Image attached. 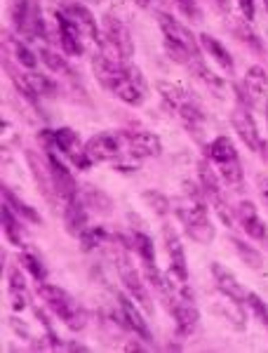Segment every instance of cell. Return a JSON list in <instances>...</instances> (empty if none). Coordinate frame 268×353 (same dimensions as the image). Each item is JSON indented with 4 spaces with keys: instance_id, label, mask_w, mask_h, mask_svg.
I'll use <instances>...</instances> for the list:
<instances>
[{
    "instance_id": "22",
    "label": "cell",
    "mask_w": 268,
    "mask_h": 353,
    "mask_svg": "<svg viewBox=\"0 0 268 353\" xmlns=\"http://www.w3.org/2000/svg\"><path fill=\"white\" fill-rule=\"evenodd\" d=\"M188 68H191L193 76H196L200 83L207 85V88L212 90L214 94H219V97L224 94V81H221V78L216 76V73H212L207 66H205V61L200 59V57H198V59H193L191 64H188Z\"/></svg>"
},
{
    "instance_id": "1",
    "label": "cell",
    "mask_w": 268,
    "mask_h": 353,
    "mask_svg": "<svg viewBox=\"0 0 268 353\" xmlns=\"http://www.w3.org/2000/svg\"><path fill=\"white\" fill-rule=\"evenodd\" d=\"M92 66L96 73V81L104 85L106 90H111V92L121 101H125V104L141 106L146 101V94H148L146 81L139 68L132 66L130 61H111L101 52H96L92 59Z\"/></svg>"
},
{
    "instance_id": "15",
    "label": "cell",
    "mask_w": 268,
    "mask_h": 353,
    "mask_svg": "<svg viewBox=\"0 0 268 353\" xmlns=\"http://www.w3.org/2000/svg\"><path fill=\"white\" fill-rule=\"evenodd\" d=\"M209 269H212V276H214V283H216V288H219V292L224 294L226 299H233V301H238V304H245L247 292H245L243 285L238 283V278L233 276L224 264H219V261H212Z\"/></svg>"
},
{
    "instance_id": "13",
    "label": "cell",
    "mask_w": 268,
    "mask_h": 353,
    "mask_svg": "<svg viewBox=\"0 0 268 353\" xmlns=\"http://www.w3.org/2000/svg\"><path fill=\"white\" fill-rule=\"evenodd\" d=\"M59 12H64L66 17H71V19L83 28L87 43L99 45V36H101L99 26H96V19L92 17V12H90V10L85 8L83 3H73V0H66V3H61Z\"/></svg>"
},
{
    "instance_id": "11",
    "label": "cell",
    "mask_w": 268,
    "mask_h": 353,
    "mask_svg": "<svg viewBox=\"0 0 268 353\" xmlns=\"http://www.w3.org/2000/svg\"><path fill=\"white\" fill-rule=\"evenodd\" d=\"M231 123H233V128H236L238 137L249 146V151H264V141H261L259 128H256L247 106H238V109L231 113Z\"/></svg>"
},
{
    "instance_id": "18",
    "label": "cell",
    "mask_w": 268,
    "mask_h": 353,
    "mask_svg": "<svg viewBox=\"0 0 268 353\" xmlns=\"http://www.w3.org/2000/svg\"><path fill=\"white\" fill-rule=\"evenodd\" d=\"M87 205L83 201V193L78 201H68L64 203V221H66V229L71 236L81 238L85 229H87Z\"/></svg>"
},
{
    "instance_id": "7",
    "label": "cell",
    "mask_w": 268,
    "mask_h": 353,
    "mask_svg": "<svg viewBox=\"0 0 268 353\" xmlns=\"http://www.w3.org/2000/svg\"><path fill=\"white\" fill-rule=\"evenodd\" d=\"M90 163H116L123 156V137L113 132H99L85 144Z\"/></svg>"
},
{
    "instance_id": "17",
    "label": "cell",
    "mask_w": 268,
    "mask_h": 353,
    "mask_svg": "<svg viewBox=\"0 0 268 353\" xmlns=\"http://www.w3.org/2000/svg\"><path fill=\"white\" fill-rule=\"evenodd\" d=\"M238 219H240L243 229H245V233H247L249 238L264 241V238L268 236V233H266V224H264V219L259 217V212H256L254 203L243 201L240 205H238Z\"/></svg>"
},
{
    "instance_id": "24",
    "label": "cell",
    "mask_w": 268,
    "mask_h": 353,
    "mask_svg": "<svg viewBox=\"0 0 268 353\" xmlns=\"http://www.w3.org/2000/svg\"><path fill=\"white\" fill-rule=\"evenodd\" d=\"M3 203H8L10 208L14 210V214L24 217V221H31V224H41V214H38L28 203L19 201V198H17L14 193L8 189V186H3Z\"/></svg>"
},
{
    "instance_id": "35",
    "label": "cell",
    "mask_w": 268,
    "mask_h": 353,
    "mask_svg": "<svg viewBox=\"0 0 268 353\" xmlns=\"http://www.w3.org/2000/svg\"><path fill=\"white\" fill-rule=\"evenodd\" d=\"M245 304L252 309V313L256 316V321H259L261 325L268 327V306L264 304V299H261L259 294H254V292H247V299H245Z\"/></svg>"
},
{
    "instance_id": "26",
    "label": "cell",
    "mask_w": 268,
    "mask_h": 353,
    "mask_svg": "<svg viewBox=\"0 0 268 353\" xmlns=\"http://www.w3.org/2000/svg\"><path fill=\"white\" fill-rule=\"evenodd\" d=\"M132 248L136 250V254L141 257L144 264H156V248H153V241L141 231L132 233Z\"/></svg>"
},
{
    "instance_id": "14",
    "label": "cell",
    "mask_w": 268,
    "mask_h": 353,
    "mask_svg": "<svg viewBox=\"0 0 268 353\" xmlns=\"http://www.w3.org/2000/svg\"><path fill=\"white\" fill-rule=\"evenodd\" d=\"M118 309H121V318L125 321V325L132 330V332H134L141 341L151 344V341H153L151 327H148V323L144 321V316L139 313V309H136L134 301L130 299V297H125V294H118Z\"/></svg>"
},
{
    "instance_id": "34",
    "label": "cell",
    "mask_w": 268,
    "mask_h": 353,
    "mask_svg": "<svg viewBox=\"0 0 268 353\" xmlns=\"http://www.w3.org/2000/svg\"><path fill=\"white\" fill-rule=\"evenodd\" d=\"M144 201L151 205V210H156L158 214H167L169 210H172V201H169L167 196H163L161 191H146Z\"/></svg>"
},
{
    "instance_id": "3",
    "label": "cell",
    "mask_w": 268,
    "mask_h": 353,
    "mask_svg": "<svg viewBox=\"0 0 268 353\" xmlns=\"http://www.w3.org/2000/svg\"><path fill=\"white\" fill-rule=\"evenodd\" d=\"M38 294L43 297L45 304L52 309L56 316L61 318V323L73 330V332H78V330L85 327V313L81 306L76 304V299L71 297V294L66 292V290L56 288V285H50V283H41L38 285Z\"/></svg>"
},
{
    "instance_id": "47",
    "label": "cell",
    "mask_w": 268,
    "mask_h": 353,
    "mask_svg": "<svg viewBox=\"0 0 268 353\" xmlns=\"http://www.w3.org/2000/svg\"><path fill=\"white\" fill-rule=\"evenodd\" d=\"M92 3H99V0H92Z\"/></svg>"
},
{
    "instance_id": "6",
    "label": "cell",
    "mask_w": 268,
    "mask_h": 353,
    "mask_svg": "<svg viewBox=\"0 0 268 353\" xmlns=\"http://www.w3.org/2000/svg\"><path fill=\"white\" fill-rule=\"evenodd\" d=\"M169 311H172V316H174L176 332L179 334H184L186 337V334H191L193 330H196L198 321H200V311H198L193 294L188 292L186 283H181V292L176 294V299L169 304Z\"/></svg>"
},
{
    "instance_id": "28",
    "label": "cell",
    "mask_w": 268,
    "mask_h": 353,
    "mask_svg": "<svg viewBox=\"0 0 268 353\" xmlns=\"http://www.w3.org/2000/svg\"><path fill=\"white\" fill-rule=\"evenodd\" d=\"M0 217H3V231H5V236H8L14 245H24V241H21V236H19V221H17L14 210L10 208L8 203H3Z\"/></svg>"
},
{
    "instance_id": "32",
    "label": "cell",
    "mask_w": 268,
    "mask_h": 353,
    "mask_svg": "<svg viewBox=\"0 0 268 353\" xmlns=\"http://www.w3.org/2000/svg\"><path fill=\"white\" fill-rule=\"evenodd\" d=\"M19 261H21V266L31 273L33 278H36L38 283H43L45 278H48V271H45V266H43V261L36 257V254H31V252H24L19 257Z\"/></svg>"
},
{
    "instance_id": "33",
    "label": "cell",
    "mask_w": 268,
    "mask_h": 353,
    "mask_svg": "<svg viewBox=\"0 0 268 353\" xmlns=\"http://www.w3.org/2000/svg\"><path fill=\"white\" fill-rule=\"evenodd\" d=\"M106 231L101 226H87L85 233L81 236V243H83V250H92L96 245H104L106 243Z\"/></svg>"
},
{
    "instance_id": "45",
    "label": "cell",
    "mask_w": 268,
    "mask_h": 353,
    "mask_svg": "<svg viewBox=\"0 0 268 353\" xmlns=\"http://www.w3.org/2000/svg\"><path fill=\"white\" fill-rule=\"evenodd\" d=\"M266 123H268V101H266Z\"/></svg>"
},
{
    "instance_id": "4",
    "label": "cell",
    "mask_w": 268,
    "mask_h": 353,
    "mask_svg": "<svg viewBox=\"0 0 268 353\" xmlns=\"http://www.w3.org/2000/svg\"><path fill=\"white\" fill-rule=\"evenodd\" d=\"M116 269H118V276H121L123 285L125 290H127V294L132 297L136 304L144 309L148 316L153 313V301H151V294H148V290L144 285V281L139 278V273H136V269L132 266V261H130L127 254L123 252V250H118L116 254Z\"/></svg>"
},
{
    "instance_id": "37",
    "label": "cell",
    "mask_w": 268,
    "mask_h": 353,
    "mask_svg": "<svg viewBox=\"0 0 268 353\" xmlns=\"http://www.w3.org/2000/svg\"><path fill=\"white\" fill-rule=\"evenodd\" d=\"M12 50H14V54H17V61H19L21 66H26V68H36L38 66V57H33V52L26 48L24 43L12 41Z\"/></svg>"
},
{
    "instance_id": "38",
    "label": "cell",
    "mask_w": 268,
    "mask_h": 353,
    "mask_svg": "<svg viewBox=\"0 0 268 353\" xmlns=\"http://www.w3.org/2000/svg\"><path fill=\"white\" fill-rule=\"evenodd\" d=\"M174 3L186 17H191V19H200V8H198L196 0H174Z\"/></svg>"
},
{
    "instance_id": "30",
    "label": "cell",
    "mask_w": 268,
    "mask_h": 353,
    "mask_svg": "<svg viewBox=\"0 0 268 353\" xmlns=\"http://www.w3.org/2000/svg\"><path fill=\"white\" fill-rule=\"evenodd\" d=\"M245 83L254 94H264L268 90V73L261 66H249L245 73Z\"/></svg>"
},
{
    "instance_id": "5",
    "label": "cell",
    "mask_w": 268,
    "mask_h": 353,
    "mask_svg": "<svg viewBox=\"0 0 268 353\" xmlns=\"http://www.w3.org/2000/svg\"><path fill=\"white\" fill-rule=\"evenodd\" d=\"M156 19L165 36V45H174V48L191 52L193 57H200V41H198V36H193L191 28L184 26L179 19H174L167 12H156Z\"/></svg>"
},
{
    "instance_id": "41",
    "label": "cell",
    "mask_w": 268,
    "mask_h": 353,
    "mask_svg": "<svg viewBox=\"0 0 268 353\" xmlns=\"http://www.w3.org/2000/svg\"><path fill=\"white\" fill-rule=\"evenodd\" d=\"M68 351H83V353H87L90 349L85 344H68Z\"/></svg>"
},
{
    "instance_id": "39",
    "label": "cell",
    "mask_w": 268,
    "mask_h": 353,
    "mask_svg": "<svg viewBox=\"0 0 268 353\" xmlns=\"http://www.w3.org/2000/svg\"><path fill=\"white\" fill-rule=\"evenodd\" d=\"M236 31H238V36H240V41L249 43V45H254L256 50H261V43H259V38H256L254 33L249 31V28H247V24H240V26L236 28Z\"/></svg>"
},
{
    "instance_id": "2",
    "label": "cell",
    "mask_w": 268,
    "mask_h": 353,
    "mask_svg": "<svg viewBox=\"0 0 268 353\" xmlns=\"http://www.w3.org/2000/svg\"><path fill=\"white\" fill-rule=\"evenodd\" d=\"M186 196L172 203L174 214L179 217V221L184 224V231L188 233L191 241H196L198 245H209L214 241L216 231L209 221L207 208H205L200 191H191V181H186Z\"/></svg>"
},
{
    "instance_id": "19",
    "label": "cell",
    "mask_w": 268,
    "mask_h": 353,
    "mask_svg": "<svg viewBox=\"0 0 268 353\" xmlns=\"http://www.w3.org/2000/svg\"><path fill=\"white\" fill-rule=\"evenodd\" d=\"M198 41H200V48H203V50H207V52L212 54V59H214L221 68H224V71H228V73L236 71V64H233L231 52H228V50H226L219 41H216L214 36H209V33H200V36H198Z\"/></svg>"
},
{
    "instance_id": "31",
    "label": "cell",
    "mask_w": 268,
    "mask_h": 353,
    "mask_svg": "<svg viewBox=\"0 0 268 353\" xmlns=\"http://www.w3.org/2000/svg\"><path fill=\"white\" fill-rule=\"evenodd\" d=\"M198 176H200V186H203L205 196H209V193H221L219 179H216L214 170L209 168L207 161H200V165H198Z\"/></svg>"
},
{
    "instance_id": "8",
    "label": "cell",
    "mask_w": 268,
    "mask_h": 353,
    "mask_svg": "<svg viewBox=\"0 0 268 353\" xmlns=\"http://www.w3.org/2000/svg\"><path fill=\"white\" fill-rule=\"evenodd\" d=\"M48 168H50V179H52V189L59 193L61 201L64 203L78 201L81 198V186H78L76 176L71 174V170L54 156V151H48Z\"/></svg>"
},
{
    "instance_id": "21",
    "label": "cell",
    "mask_w": 268,
    "mask_h": 353,
    "mask_svg": "<svg viewBox=\"0 0 268 353\" xmlns=\"http://www.w3.org/2000/svg\"><path fill=\"white\" fill-rule=\"evenodd\" d=\"M205 156H207L209 163L219 165V163H226V161L238 158V151H236V146H233V141L228 139V137H216L212 144H207Z\"/></svg>"
},
{
    "instance_id": "16",
    "label": "cell",
    "mask_w": 268,
    "mask_h": 353,
    "mask_svg": "<svg viewBox=\"0 0 268 353\" xmlns=\"http://www.w3.org/2000/svg\"><path fill=\"white\" fill-rule=\"evenodd\" d=\"M101 36L106 38V41H111L113 45H116L121 52L127 57H132V36H130V28L123 24L121 19H116V17L106 14L104 17V33Z\"/></svg>"
},
{
    "instance_id": "44",
    "label": "cell",
    "mask_w": 268,
    "mask_h": 353,
    "mask_svg": "<svg viewBox=\"0 0 268 353\" xmlns=\"http://www.w3.org/2000/svg\"><path fill=\"white\" fill-rule=\"evenodd\" d=\"M134 5H139V8H148L151 5V0H132Z\"/></svg>"
},
{
    "instance_id": "23",
    "label": "cell",
    "mask_w": 268,
    "mask_h": 353,
    "mask_svg": "<svg viewBox=\"0 0 268 353\" xmlns=\"http://www.w3.org/2000/svg\"><path fill=\"white\" fill-rule=\"evenodd\" d=\"M24 81H26V88H28L31 99H36V97H54L56 94V85L50 81L48 76H41V73H28V76H24Z\"/></svg>"
},
{
    "instance_id": "43",
    "label": "cell",
    "mask_w": 268,
    "mask_h": 353,
    "mask_svg": "<svg viewBox=\"0 0 268 353\" xmlns=\"http://www.w3.org/2000/svg\"><path fill=\"white\" fill-rule=\"evenodd\" d=\"M127 351H146V349L136 341V344H127Z\"/></svg>"
},
{
    "instance_id": "46",
    "label": "cell",
    "mask_w": 268,
    "mask_h": 353,
    "mask_svg": "<svg viewBox=\"0 0 268 353\" xmlns=\"http://www.w3.org/2000/svg\"><path fill=\"white\" fill-rule=\"evenodd\" d=\"M264 8H266V12H268V0H264Z\"/></svg>"
},
{
    "instance_id": "27",
    "label": "cell",
    "mask_w": 268,
    "mask_h": 353,
    "mask_svg": "<svg viewBox=\"0 0 268 353\" xmlns=\"http://www.w3.org/2000/svg\"><path fill=\"white\" fill-rule=\"evenodd\" d=\"M231 245H233V250H236L238 257H240L245 264L252 266V269H261V264H264V257H261V252H256L252 245L243 243L240 238H231Z\"/></svg>"
},
{
    "instance_id": "42",
    "label": "cell",
    "mask_w": 268,
    "mask_h": 353,
    "mask_svg": "<svg viewBox=\"0 0 268 353\" xmlns=\"http://www.w3.org/2000/svg\"><path fill=\"white\" fill-rule=\"evenodd\" d=\"M214 3H216V8H219V10L228 12V0H214Z\"/></svg>"
},
{
    "instance_id": "12",
    "label": "cell",
    "mask_w": 268,
    "mask_h": 353,
    "mask_svg": "<svg viewBox=\"0 0 268 353\" xmlns=\"http://www.w3.org/2000/svg\"><path fill=\"white\" fill-rule=\"evenodd\" d=\"M163 238H165V248L169 254V269L176 283H186L188 281V269H186V254H184V245H181L179 236L172 226H163Z\"/></svg>"
},
{
    "instance_id": "20",
    "label": "cell",
    "mask_w": 268,
    "mask_h": 353,
    "mask_svg": "<svg viewBox=\"0 0 268 353\" xmlns=\"http://www.w3.org/2000/svg\"><path fill=\"white\" fill-rule=\"evenodd\" d=\"M158 92H161V97L165 99V104H167L172 111L184 109L186 104H191V101H193V97L188 94L184 88H179V85H174V83L161 81V83H158Z\"/></svg>"
},
{
    "instance_id": "29",
    "label": "cell",
    "mask_w": 268,
    "mask_h": 353,
    "mask_svg": "<svg viewBox=\"0 0 268 353\" xmlns=\"http://www.w3.org/2000/svg\"><path fill=\"white\" fill-rule=\"evenodd\" d=\"M219 170V176L231 186H240L243 184V168H240V161L233 158V161H226V163H219L216 165Z\"/></svg>"
},
{
    "instance_id": "9",
    "label": "cell",
    "mask_w": 268,
    "mask_h": 353,
    "mask_svg": "<svg viewBox=\"0 0 268 353\" xmlns=\"http://www.w3.org/2000/svg\"><path fill=\"white\" fill-rule=\"evenodd\" d=\"M123 144L127 146V153L136 161L141 158H158L163 153V141L158 134L139 130V132H123Z\"/></svg>"
},
{
    "instance_id": "25",
    "label": "cell",
    "mask_w": 268,
    "mask_h": 353,
    "mask_svg": "<svg viewBox=\"0 0 268 353\" xmlns=\"http://www.w3.org/2000/svg\"><path fill=\"white\" fill-rule=\"evenodd\" d=\"M10 297H12V309L14 311L26 309L28 292H26V283L21 281L19 271H12V276H10Z\"/></svg>"
},
{
    "instance_id": "10",
    "label": "cell",
    "mask_w": 268,
    "mask_h": 353,
    "mask_svg": "<svg viewBox=\"0 0 268 353\" xmlns=\"http://www.w3.org/2000/svg\"><path fill=\"white\" fill-rule=\"evenodd\" d=\"M56 24H59V38H61L64 52L71 57H81L85 52V45H87V38H85L83 28L78 26L71 17L59 12V10H56Z\"/></svg>"
},
{
    "instance_id": "40",
    "label": "cell",
    "mask_w": 268,
    "mask_h": 353,
    "mask_svg": "<svg viewBox=\"0 0 268 353\" xmlns=\"http://www.w3.org/2000/svg\"><path fill=\"white\" fill-rule=\"evenodd\" d=\"M238 8H240V12L247 21L254 19V0H238Z\"/></svg>"
},
{
    "instance_id": "36",
    "label": "cell",
    "mask_w": 268,
    "mask_h": 353,
    "mask_svg": "<svg viewBox=\"0 0 268 353\" xmlns=\"http://www.w3.org/2000/svg\"><path fill=\"white\" fill-rule=\"evenodd\" d=\"M41 59H43L50 68H52L54 73H71V68H68L64 57H59L56 52H52V50L43 48V50H41Z\"/></svg>"
}]
</instances>
